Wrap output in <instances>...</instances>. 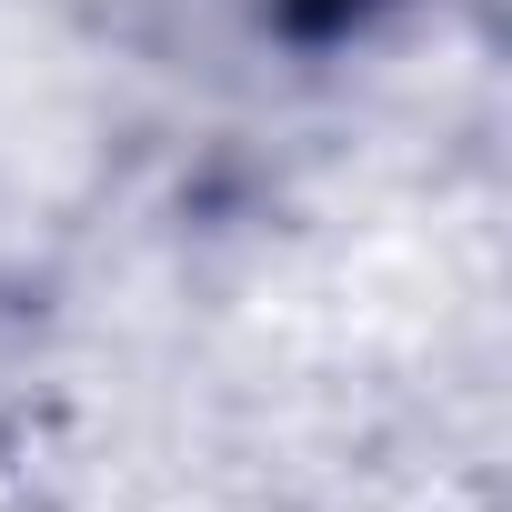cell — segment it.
Returning <instances> with one entry per match:
<instances>
[{"instance_id": "6da1fadb", "label": "cell", "mask_w": 512, "mask_h": 512, "mask_svg": "<svg viewBox=\"0 0 512 512\" xmlns=\"http://www.w3.org/2000/svg\"><path fill=\"white\" fill-rule=\"evenodd\" d=\"M272 11H282L292 41H342V31H362L372 11H392V0H272Z\"/></svg>"}]
</instances>
